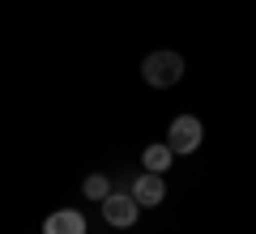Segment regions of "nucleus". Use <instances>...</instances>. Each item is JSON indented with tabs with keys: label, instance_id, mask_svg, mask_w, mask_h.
I'll return each instance as SVG.
<instances>
[{
	"label": "nucleus",
	"instance_id": "obj_1",
	"mask_svg": "<svg viewBox=\"0 0 256 234\" xmlns=\"http://www.w3.org/2000/svg\"><path fill=\"white\" fill-rule=\"evenodd\" d=\"M141 77H146V85H154V90H171L184 77V55L180 51H150L146 64H141Z\"/></svg>",
	"mask_w": 256,
	"mask_h": 234
},
{
	"label": "nucleus",
	"instance_id": "obj_2",
	"mask_svg": "<svg viewBox=\"0 0 256 234\" xmlns=\"http://www.w3.org/2000/svg\"><path fill=\"white\" fill-rule=\"evenodd\" d=\"M205 141V128L196 115H175L171 128H166V145H171L175 153H196Z\"/></svg>",
	"mask_w": 256,
	"mask_h": 234
},
{
	"label": "nucleus",
	"instance_id": "obj_3",
	"mask_svg": "<svg viewBox=\"0 0 256 234\" xmlns=\"http://www.w3.org/2000/svg\"><path fill=\"white\" fill-rule=\"evenodd\" d=\"M141 205L132 200V192H111L107 200H102V217H107V226H116V230H128V226L137 222Z\"/></svg>",
	"mask_w": 256,
	"mask_h": 234
},
{
	"label": "nucleus",
	"instance_id": "obj_4",
	"mask_svg": "<svg viewBox=\"0 0 256 234\" xmlns=\"http://www.w3.org/2000/svg\"><path fill=\"white\" fill-rule=\"evenodd\" d=\"M132 200H137L141 209H158V205L166 200V183H162V175H154V171L137 175V179H132Z\"/></svg>",
	"mask_w": 256,
	"mask_h": 234
},
{
	"label": "nucleus",
	"instance_id": "obj_5",
	"mask_svg": "<svg viewBox=\"0 0 256 234\" xmlns=\"http://www.w3.org/2000/svg\"><path fill=\"white\" fill-rule=\"evenodd\" d=\"M43 234H86V217L77 209H60L43 222Z\"/></svg>",
	"mask_w": 256,
	"mask_h": 234
},
{
	"label": "nucleus",
	"instance_id": "obj_6",
	"mask_svg": "<svg viewBox=\"0 0 256 234\" xmlns=\"http://www.w3.org/2000/svg\"><path fill=\"white\" fill-rule=\"evenodd\" d=\"M171 158H175V149L171 145H146V153H141V162H146V171H154V175H162L166 166H171Z\"/></svg>",
	"mask_w": 256,
	"mask_h": 234
},
{
	"label": "nucleus",
	"instance_id": "obj_7",
	"mask_svg": "<svg viewBox=\"0 0 256 234\" xmlns=\"http://www.w3.org/2000/svg\"><path fill=\"white\" fill-rule=\"evenodd\" d=\"M82 192H86V200H94V205H102V200L111 196V179H107V175H90V179L82 183Z\"/></svg>",
	"mask_w": 256,
	"mask_h": 234
}]
</instances>
